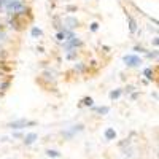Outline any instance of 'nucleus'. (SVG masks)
<instances>
[{"label":"nucleus","mask_w":159,"mask_h":159,"mask_svg":"<svg viewBox=\"0 0 159 159\" xmlns=\"http://www.w3.org/2000/svg\"><path fill=\"white\" fill-rule=\"evenodd\" d=\"M124 64L127 65V67H139V65L142 64V59L135 54H126L124 56Z\"/></svg>","instance_id":"nucleus-1"},{"label":"nucleus","mask_w":159,"mask_h":159,"mask_svg":"<svg viewBox=\"0 0 159 159\" xmlns=\"http://www.w3.org/2000/svg\"><path fill=\"white\" fill-rule=\"evenodd\" d=\"M35 121H25V119H18V121H13L8 126L11 129H22V127H27V126H35Z\"/></svg>","instance_id":"nucleus-2"},{"label":"nucleus","mask_w":159,"mask_h":159,"mask_svg":"<svg viewBox=\"0 0 159 159\" xmlns=\"http://www.w3.org/2000/svg\"><path fill=\"white\" fill-rule=\"evenodd\" d=\"M83 43H81V40H78L76 37H73V38H70V40H67V42L64 43V48L67 49V51H73V48L76 49L78 46H81Z\"/></svg>","instance_id":"nucleus-3"},{"label":"nucleus","mask_w":159,"mask_h":159,"mask_svg":"<svg viewBox=\"0 0 159 159\" xmlns=\"http://www.w3.org/2000/svg\"><path fill=\"white\" fill-rule=\"evenodd\" d=\"M80 130H83V124H78V126H73V129H70V130H65V132H62V135L65 137V139H72L75 134H78Z\"/></svg>","instance_id":"nucleus-4"},{"label":"nucleus","mask_w":159,"mask_h":159,"mask_svg":"<svg viewBox=\"0 0 159 159\" xmlns=\"http://www.w3.org/2000/svg\"><path fill=\"white\" fill-rule=\"evenodd\" d=\"M64 24H65V27H69V29H75V27H78V19L76 18H72V16H69V18H65L64 19Z\"/></svg>","instance_id":"nucleus-5"},{"label":"nucleus","mask_w":159,"mask_h":159,"mask_svg":"<svg viewBox=\"0 0 159 159\" xmlns=\"http://www.w3.org/2000/svg\"><path fill=\"white\" fill-rule=\"evenodd\" d=\"M126 18H127V22H129V30H130V34H135V32H137V21L132 18V15H127V13H126Z\"/></svg>","instance_id":"nucleus-6"},{"label":"nucleus","mask_w":159,"mask_h":159,"mask_svg":"<svg viewBox=\"0 0 159 159\" xmlns=\"http://www.w3.org/2000/svg\"><path fill=\"white\" fill-rule=\"evenodd\" d=\"M37 139H38V135L35 134V132H29V134L24 137V145H27V147H29V145L35 143V140H37Z\"/></svg>","instance_id":"nucleus-7"},{"label":"nucleus","mask_w":159,"mask_h":159,"mask_svg":"<svg viewBox=\"0 0 159 159\" xmlns=\"http://www.w3.org/2000/svg\"><path fill=\"white\" fill-rule=\"evenodd\" d=\"M103 135H105V140H108V142H110V140H115V139H116V130H115L113 127H108L107 130H105Z\"/></svg>","instance_id":"nucleus-8"},{"label":"nucleus","mask_w":159,"mask_h":159,"mask_svg":"<svg viewBox=\"0 0 159 159\" xmlns=\"http://www.w3.org/2000/svg\"><path fill=\"white\" fill-rule=\"evenodd\" d=\"M46 156H49V157H61V153L56 151V150H48L46 151Z\"/></svg>","instance_id":"nucleus-9"},{"label":"nucleus","mask_w":159,"mask_h":159,"mask_svg":"<svg viewBox=\"0 0 159 159\" xmlns=\"http://www.w3.org/2000/svg\"><path fill=\"white\" fill-rule=\"evenodd\" d=\"M119 96H121V89H115L110 92V99H118Z\"/></svg>","instance_id":"nucleus-10"},{"label":"nucleus","mask_w":159,"mask_h":159,"mask_svg":"<svg viewBox=\"0 0 159 159\" xmlns=\"http://www.w3.org/2000/svg\"><path fill=\"white\" fill-rule=\"evenodd\" d=\"M42 34H43V32H42V29H38V27H34V29H32V37H34V38L42 37Z\"/></svg>","instance_id":"nucleus-11"},{"label":"nucleus","mask_w":159,"mask_h":159,"mask_svg":"<svg viewBox=\"0 0 159 159\" xmlns=\"http://www.w3.org/2000/svg\"><path fill=\"white\" fill-rule=\"evenodd\" d=\"M97 113H100V115H107L108 111H110V108L108 107H99V108H94Z\"/></svg>","instance_id":"nucleus-12"},{"label":"nucleus","mask_w":159,"mask_h":159,"mask_svg":"<svg viewBox=\"0 0 159 159\" xmlns=\"http://www.w3.org/2000/svg\"><path fill=\"white\" fill-rule=\"evenodd\" d=\"M143 75L147 76L148 80H153V69H145V72H143Z\"/></svg>","instance_id":"nucleus-13"},{"label":"nucleus","mask_w":159,"mask_h":159,"mask_svg":"<svg viewBox=\"0 0 159 159\" xmlns=\"http://www.w3.org/2000/svg\"><path fill=\"white\" fill-rule=\"evenodd\" d=\"M83 105H86V107H91V105H92V99H91V97H84V99H83Z\"/></svg>","instance_id":"nucleus-14"},{"label":"nucleus","mask_w":159,"mask_h":159,"mask_svg":"<svg viewBox=\"0 0 159 159\" xmlns=\"http://www.w3.org/2000/svg\"><path fill=\"white\" fill-rule=\"evenodd\" d=\"M76 57V51L73 49L72 52H69V54H67V59H75Z\"/></svg>","instance_id":"nucleus-15"},{"label":"nucleus","mask_w":159,"mask_h":159,"mask_svg":"<svg viewBox=\"0 0 159 159\" xmlns=\"http://www.w3.org/2000/svg\"><path fill=\"white\" fill-rule=\"evenodd\" d=\"M97 29H99V24H97V22H92V24H91V30L96 32Z\"/></svg>","instance_id":"nucleus-16"},{"label":"nucleus","mask_w":159,"mask_h":159,"mask_svg":"<svg viewBox=\"0 0 159 159\" xmlns=\"http://www.w3.org/2000/svg\"><path fill=\"white\" fill-rule=\"evenodd\" d=\"M2 30H3V25H2V24H0V32H2Z\"/></svg>","instance_id":"nucleus-17"}]
</instances>
